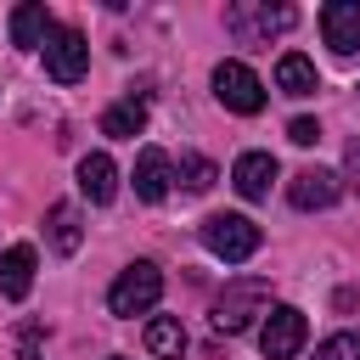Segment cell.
<instances>
[{
    "label": "cell",
    "instance_id": "cell-21",
    "mask_svg": "<svg viewBox=\"0 0 360 360\" xmlns=\"http://www.w3.org/2000/svg\"><path fill=\"white\" fill-rule=\"evenodd\" d=\"M287 141H292V146H315V141H321V124H315V118H292V124H287Z\"/></svg>",
    "mask_w": 360,
    "mask_h": 360
},
{
    "label": "cell",
    "instance_id": "cell-19",
    "mask_svg": "<svg viewBox=\"0 0 360 360\" xmlns=\"http://www.w3.org/2000/svg\"><path fill=\"white\" fill-rule=\"evenodd\" d=\"M174 174H180V180H186V191H208V186H214V180H219V169H214V163H208V158H202V152H186V158H180V169H174Z\"/></svg>",
    "mask_w": 360,
    "mask_h": 360
},
{
    "label": "cell",
    "instance_id": "cell-16",
    "mask_svg": "<svg viewBox=\"0 0 360 360\" xmlns=\"http://www.w3.org/2000/svg\"><path fill=\"white\" fill-rule=\"evenodd\" d=\"M146 129V101H112L107 112H101V135H112V141H129V135H141Z\"/></svg>",
    "mask_w": 360,
    "mask_h": 360
},
{
    "label": "cell",
    "instance_id": "cell-1",
    "mask_svg": "<svg viewBox=\"0 0 360 360\" xmlns=\"http://www.w3.org/2000/svg\"><path fill=\"white\" fill-rule=\"evenodd\" d=\"M270 309V281L264 276H236V281H225V292L214 298V332H248L253 326V315H264Z\"/></svg>",
    "mask_w": 360,
    "mask_h": 360
},
{
    "label": "cell",
    "instance_id": "cell-7",
    "mask_svg": "<svg viewBox=\"0 0 360 360\" xmlns=\"http://www.w3.org/2000/svg\"><path fill=\"white\" fill-rule=\"evenodd\" d=\"M225 22H231L242 39H270V34L292 28V22H298V11H292V6H231V11H225Z\"/></svg>",
    "mask_w": 360,
    "mask_h": 360
},
{
    "label": "cell",
    "instance_id": "cell-5",
    "mask_svg": "<svg viewBox=\"0 0 360 360\" xmlns=\"http://www.w3.org/2000/svg\"><path fill=\"white\" fill-rule=\"evenodd\" d=\"M304 338H309L304 309H292V304L264 309V326H259V349H264V360H292V354L304 349Z\"/></svg>",
    "mask_w": 360,
    "mask_h": 360
},
{
    "label": "cell",
    "instance_id": "cell-8",
    "mask_svg": "<svg viewBox=\"0 0 360 360\" xmlns=\"http://www.w3.org/2000/svg\"><path fill=\"white\" fill-rule=\"evenodd\" d=\"M338 191H343V186H338V174H332V169H321V163H309V169H298V174L287 180V202H292V208H304V214H309V208H332V202H338Z\"/></svg>",
    "mask_w": 360,
    "mask_h": 360
},
{
    "label": "cell",
    "instance_id": "cell-2",
    "mask_svg": "<svg viewBox=\"0 0 360 360\" xmlns=\"http://www.w3.org/2000/svg\"><path fill=\"white\" fill-rule=\"evenodd\" d=\"M259 225L248 219V214H208L202 219V248L214 253V259H225V264H242V259H253L259 253Z\"/></svg>",
    "mask_w": 360,
    "mask_h": 360
},
{
    "label": "cell",
    "instance_id": "cell-13",
    "mask_svg": "<svg viewBox=\"0 0 360 360\" xmlns=\"http://www.w3.org/2000/svg\"><path fill=\"white\" fill-rule=\"evenodd\" d=\"M28 287H34V248L17 242V248L0 253V292L17 304V298H28Z\"/></svg>",
    "mask_w": 360,
    "mask_h": 360
},
{
    "label": "cell",
    "instance_id": "cell-18",
    "mask_svg": "<svg viewBox=\"0 0 360 360\" xmlns=\"http://www.w3.org/2000/svg\"><path fill=\"white\" fill-rule=\"evenodd\" d=\"M79 242H84L79 208H73V202H56V208H51V248H56V253H79Z\"/></svg>",
    "mask_w": 360,
    "mask_h": 360
},
{
    "label": "cell",
    "instance_id": "cell-9",
    "mask_svg": "<svg viewBox=\"0 0 360 360\" xmlns=\"http://www.w3.org/2000/svg\"><path fill=\"white\" fill-rule=\"evenodd\" d=\"M321 34L338 56H354L360 51V6L354 0H326L321 6Z\"/></svg>",
    "mask_w": 360,
    "mask_h": 360
},
{
    "label": "cell",
    "instance_id": "cell-24",
    "mask_svg": "<svg viewBox=\"0 0 360 360\" xmlns=\"http://www.w3.org/2000/svg\"><path fill=\"white\" fill-rule=\"evenodd\" d=\"M112 360H124V354H112Z\"/></svg>",
    "mask_w": 360,
    "mask_h": 360
},
{
    "label": "cell",
    "instance_id": "cell-22",
    "mask_svg": "<svg viewBox=\"0 0 360 360\" xmlns=\"http://www.w3.org/2000/svg\"><path fill=\"white\" fill-rule=\"evenodd\" d=\"M39 338H45V326H22V338H17V360H39Z\"/></svg>",
    "mask_w": 360,
    "mask_h": 360
},
{
    "label": "cell",
    "instance_id": "cell-12",
    "mask_svg": "<svg viewBox=\"0 0 360 360\" xmlns=\"http://www.w3.org/2000/svg\"><path fill=\"white\" fill-rule=\"evenodd\" d=\"M79 191H84L90 202H112V197H118V163H112L107 152H84V158H79Z\"/></svg>",
    "mask_w": 360,
    "mask_h": 360
},
{
    "label": "cell",
    "instance_id": "cell-11",
    "mask_svg": "<svg viewBox=\"0 0 360 360\" xmlns=\"http://www.w3.org/2000/svg\"><path fill=\"white\" fill-rule=\"evenodd\" d=\"M270 180H276V158H270V152H242V158L231 163V186H236L248 202L270 197Z\"/></svg>",
    "mask_w": 360,
    "mask_h": 360
},
{
    "label": "cell",
    "instance_id": "cell-23",
    "mask_svg": "<svg viewBox=\"0 0 360 360\" xmlns=\"http://www.w3.org/2000/svg\"><path fill=\"white\" fill-rule=\"evenodd\" d=\"M349 186H354V191H360V141H354V146H349Z\"/></svg>",
    "mask_w": 360,
    "mask_h": 360
},
{
    "label": "cell",
    "instance_id": "cell-14",
    "mask_svg": "<svg viewBox=\"0 0 360 360\" xmlns=\"http://www.w3.org/2000/svg\"><path fill=\"white\" fill-rule=\"evenodd\" d=\"M315 84H321V79H315V62H309L304 51H287V56L276 62V90H281V96H315Z\"/></svg>",
    "mask_w": 360,
    "mask_h": 360
},
{
    "label": "cell",
    "instance_id": "cell-3",
    "mask_svg": "<svg viewBox=\"0 0 360 360\" xmlns=\"http://www.w3.org/2000/svg\"><path fill=\"white\" fill-rule=\"evenodd\" d=\"M158 298H163V270H158L152 259H135V264L107 287V309H112V315H146Z\"/></svg>",
    "mask_w": 360,
    "mask_h": 360
},
{
    "label": "cell",
    "instance_id": "cell-10",
    "mask_svg": "<svg viewBox=\"0 0 360 360\" xmlns=\"http://www.w3.org/2000/svg\"><path fill=\"white\" fill-rule=\"evenodd\" d=\"M135 197L141 202H163L169 197V186H174V163H169V152H158V146H146L141 158H135Z\"/></svg>",
    "mask_w": 360,
    "mask_h": 360
},
{
    "label": "cell",
    "instance_id": "cell-4",
    "mask_svg": "<svg viewBox=\"0 0 360 360\" xmlns=\"http://www.w3.org/2000/svg\"><path fill=\"white\" fill-rule=\"evenodd\" d=\"M45 73L56 84H79L90 73V45H84L79 28H56L51 22V34H45Z\"/></svg>",
    "mask_w": 360,
    "mask_h": 360
},
{
    "label": "cell",
    "instance_id": "cell-6",
    "mask_svg": "<svg viewBox=\"0 0 360 360\" xmlns=\"http://www.w3.org/2000/svg\"><path fill=\"white\" fill-rule=\"evenodd\" d=\"M214 96H219V107H231L242 118H253L264 107V84H259V73L248 62H219L214 68Z\"/></svg>",
    "mask_w": 360,
    "mask_h": 360
},
{
    "label": "cell",
    "instance_id": "cell-20",
    "mask_svg": "<svg viewBox=\"0 0 360 360\" xmlns=\"http://www.w3.org/2000/svg\"><path fill=\"white\" fill-rule=\"evenodd\" d=\"M315 360H360V332H332L315 349Z\"/></svg>",
    "mask_w": 360,
    "mask_h": 360
},
{
    "label": "cell",
    "instance_id": "cell-15",
    "mask_svg": "<svg viewBox=\"0 0 360 360\" xmlns=\"http://www.w3.org/2000/svg\"><path fill=\"white\" fill-rule=\"evenodd\" d=\"M45 34H51V11H45L39 0H28V6L11 11V45L34 51V45H45Z\"/></svg>",
    "mask_w": 360,
    "mask_h": 360
},
{
    "label": "cell",
    "instance_id": "cell-17",
    "mask_svg": "<svg viewBox=\"0 0 360 360\" xmlns=\"http://www.w3.org/2000/svg\"><path fill=\"white\" fill-rule=\"evenodd\" d=\"M146 349H152L158 360H180V354H186V326H180L174 315H152V321H146Z\"/></svg>",
    "mask_w": 360,
    "mask_h": 360
}]
</instances>
